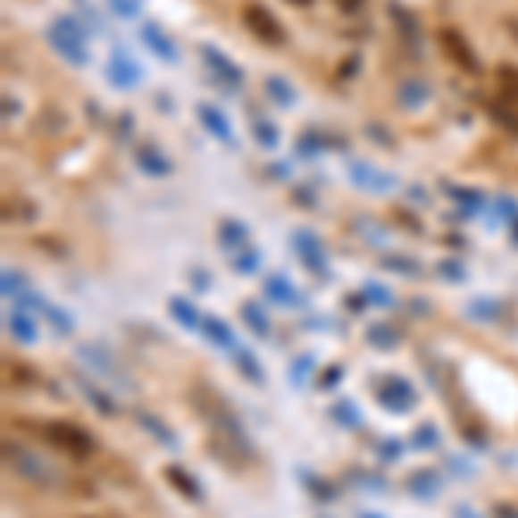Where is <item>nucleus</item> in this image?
<instances>
[{"instance_id": "obj_1", "label": "nucleus", "mask_w": 518, "mask_h": 518, "mask_svg": "<svg viewBox=\"0 0 518 518\" xmlns=\"http://www.w3.org/2000/svg\"><path fill=\"white\" fill-rule=\"evenodd\" d=\"M190 401H194L197 414L211 425V439H214V449H218V453H232L235 460H246V464L256 460V446L249 439V432L242 429L238 414H235L214 390L197 384V388L190 390Z\"/></svg>"}, {"instance_id": "obj_2", "label": "nucleus", "mask_w": 518, "mask_h": 518, "mask_svg": "<svg viewBox=\"0 0 518 518\" xmlns=\"http://www.w3.org/2000/svg\"><path fill=\"white\" fill-rule=\"evenodd\" d=\"M38 436H42L46 446L73 456V460H90L97 453V439L83 425H77V422H42Z\"/></svg>"}, {"instance_id": "obj_3", "label": "nucleus", "mask_w": 518, "mask_h": 518, "mask_svg": "<svg viewBox=\"0 0 518 518\" xmlns=\"http://www.w3.org/2000/svg\"><path fill=\"white\" fill-rule=\"evenodd\" d=\"M4 464L35 488H59V480H63V473L49 460H42V453H31V449L14 446V442H4Z\"/></svg>"}, {"instance_id": "obj_4", "label": "nucleus", "mask_w": 518, "mask_h": 518, "mask_svg": "<svg viewBox=\"0 0 518 518\" xmlns=\"http://www.w3.org/2000/svg\"><path fill=\"white\" fill-rule=\"evenodd\" d=\"M77 360L83 363L90 373H97V377H104V380H111L114 388H129V390L135 388V380L121 370L118 356H114L107 346H101V342H79Z\"/></svg>"}, {"instance_id": "obj_5", "label": "nucleus", "mask_w": 518, "mask_h": 518, "mask_svg": "<svg viewBox=\"0 0 518 518\" xmlns=\"http://www.w3.org/2000/svg\"><path fill=\"white\" fill-rule=\"evenodd\" d=\"M49 46L59 52L63 59H70L73 66H87V63H90L87 38H83V31L77 28V21H70V18H59V21L49 28Z\"/></svg>"}, {"instance_id": "obj_6", "label": "nucleus", "mask_w": 518, "mask_h": 518, "mask_svg": "<svg viewBox=\"0 0 518 518\" xmlns=\"http://www.w3.org/2000/svg\"><path fill=\"white\" fill-rule=\"evenodd\" d=\"M373 394H377V405L388 408L390 414H408L418 405V390L405 377H380L373 384Z\"/></svg>"}, {"instance_id": "obj_7", "label": "nucleus", "mask_w": 518, "mask_h": 518, "mask_svg": "<svg viewBox=\"0 0 518 518\" xmlns=\"http://www.w3.org/2000/svg\"><path fill=\"white\" fill-rule=\"evenodd\" d=\"M439 46H442V52L464 70V73H470V77H477L484 66H480V55L473 52V46L466 42V35L464 31H456V28H442L439 31Z\"/></svg>"}, {"instance_id": "obj_8", "label": "nucleus", "mask_w": 518, "mask_h": 518, "mask_svg": "<svg viewBox=\"0 0 518 518\" xmlns=\"http://www.w3.org/2000/svg\"><path fill=\"white\" fill-rule=\"evenodd\" d=\"M242 21L246 28L256 35L259 42H266V46H284V25L266 11V7H259V4H246L242 7Z\"/></svg>"}, {"instance_id": "obj_9", "label": "nucleus", "mask_w": 518, "mask_h": 518, "mask_svg": "<svg viewBox=\"0 0 518 518\" xmlns=\"http://www.w3.org/2000/svg\"><path fill=\"white\" fill-rule=\"evenodd\" d=\"M163 477L170 480V488L177 494H183L187 501H205V491H201V484H197V477L190 473V470H183L180 464H166L163 466Z\"/></svg>"}, {"instance_id": "obj_10", "label": "nucleus", "mask_w": 518, "mask_h": 518, "mask_svg": "<svg viewBox=\"0 0 518 518\" xmlns=\"http://www.w3.org/2000/svg\"><path fill=\"white\" fill-rule=\"evenodd\" d=\"M294 249H297V256L305 259V266L314 270V273H329V263H325V249H322V242L314 238L311 232H301L294 235Z\"/></svg>"}, {"instance_id": "obj_11", "label": "nucleus", "mask_w": 518, "mask_h": 518, "mask_svg": "<svg viewBox=\"0 0 518 518\" xmlns=\"http://www.w3.org/2000/svg\"><path fill=\"white\" fill-rule=\"evenodd\" d=\"M405 488H408V494L418 497V501H432V497H439L442 494V477L436 470H414L412 477L405 480Z\"/></svg>"}, {"instance_id": "obj_12", "label": "nucleus", "mask_w": 518, "mask_h": 518, "mask_svg": "<svg viewBox=\"0 0 518 518\" xmlns=\"http://www.w3.org/2000/svg\"><path fill=\"white\" fill-rule=\"evenodd\" d=\"M201 55H205L207 70H211L214 77L225 79L229 87H238V83H242V70L235 66V63H232V59H229V55H221V52L211 49V46H205V49H201Z\"/></svg>"}, {"instance_id": "obj_13", "label": "nucleus", "mask_w": 518, "mask_h": 518, "mask_svg": "<svg viewBox=\"0 0 518 518\" xmlns=\"http://www.w3.org/2000/svg\"><path fill=\"white\" fill-rule=\"evenodd\" d=\"M7 332L14 336V342L31 346V342L38 338V325H35V318H31L25 308H14V311H7Z\"/></svg>"}, {"instance_id": "obj_14", "label": "nucleus", "mask_w": 518, "mask_h": 518, "mask_svg": "<svg viewBox=\"0 0 518 518\" xmlns=\"http://www.w3.org/2000/svg\"><path fill=\"white\" fill-rule=\"evenodd\" d=\"M201 332H205V338L214 346V349H229L232 353L235 346H238V338H235V332L221 322V318H214V314H205V322H201Z\"/></svg>"}, {"instance_id": "obj_15", "label": "nucleus", "mask_w": 518, "mask_h": 518, "mask_svg": "<svg viewBox=\"0 0 518 518\" xmlns=\"http://www.w3.org/2000/svg\"><path fill=\"white\" fill-rule=\"evenodd\" d=\"M135 422L142 425V432H149L155 442H163L166 449H177L180 446V439H177V432L173 429H166L163 425V418H155V414H149V412H135Z\"/></svg>"}, {"instance_id": "obj_16", "label": "nucleus", "mask_w": 518, "mask_h": 518, "mask_svg": "<svg viewBox=\"0 0 518 518\" xmlns=\"http://www.w3.org/2000/svg\"><path fill=\"white\" fill-rule=\"evenodd\" d=\"M232 360H235V370L249 380V384H266V373H263V363L246 349V346H235L232 349Z\"/></svg>"}, {"instance_id": "obj_17", "label": "nucleus", "mask_w": 518, "mask_h": 518, "mask_svg": "<svg viewBox=\"0 0 518 518\" xmlns=\"http://www.w3.org/2000/svg\"><path fill=\"white\" fill-rule=\"evenodd\" d=\"M263 294H266L270 301L284 305V308H290V305H301V294H297V290H294V284H290V280H284V277H266V284H263Z\"/></svg>"}, {"instance_id": "obj_18", "label": "nucleus", "mask_w": 518, "mask_h": 518, "mask_svg": "<svg viewBox=\"0 0 518 518\" xmlns=\"http://www.w3.org/2000/svg\"><path fill=\"white\" fill-rule=\"evenodd\" d=\"M107 77L114 87H135L138 79H142V70L131 63V59H121V55H114L111 59V66H107Z\"/></svg>"}, {"instance_id": "obj_19", "label": "nucleus", "mask_w": 518, "mask_h": 518, "mask_svg": "<svg viewBox=\"0 0 518 518\" xmlns=\"http://www.w3.org/2000/svg\"><path fill=\"white\" fill-rule=\"evenodd\" d=\"M77 388L83 390V397L90 401V408H94V412H101V414H114V412H118V405L107 397V390L94 388V384H90L83 373H77Z\"/></svg>"}, {"instance_id": "obj_20", "label": "nucleus", "mask_w": 518, "mask_h": 518, "mask_svg": "<svg viewBox=\"0 0 518 518\" xmlns=\"http://www.w3.org/2000/svg\"><path fill=\"white\" fill-rule=\"evenodd\" d=\"M38 311H42V318H46V322L52 325V332H55V336H70V332L77 329L73 314H70L66 308H59V305H49V301H42V308H38Z\"/></svg>"}, {"instance_id": "obj_21", "label": "nucleus", "mask_w": 518, "mask_h": 518, "mask_svg": "<svg viewBox=\"0 0 518 518\" xmlns=\"http://www.w3.org/2000/svg\"><path fill=\"white\" fill-rule=\"evenodd\" d=\"M366 342H370L373 349H384V353H390V349H397L401 336H397V329L388 325V322H373V325L366 329Z\"/></svg>"}, {"instance_id": "obj_22", "label": "nucleus", "mask_w": 518, "mask_h": 518, "mask_svg": "<svg viewBox=\"0 0 518 518\" xmlns=\"http://www.w3.org/2000/svg\"><path fill=\"white\" fill-rule=\"evenodd\" d=\"M353 180L360 183V187H370V190H388L394 187L388 173H380V170H373V166H366V163H353Z\"/></svg>"}, {"instance_id": "obj_23", "label": "nucleus", "mask_w": 518, "mask_h": 518, "mask_svg": "<svg viewBox=\"0 0 518 518\" xmlns=\"http://www.w3.org/2000/svg\"><path fill=\"white\" fill-rule=\"evenodd\" d=\"M242 322L253 329V336H259V338H266L270 336V318H266V311H263V305H256V301H246L242 305Z\"/></svg>"}, {"instance_id": "obj_24", "label": "nucleus", "mask_w": 518, "mask_h": 518, "mask_svg": "<svg viewBox=\"0 0 518 518\" xmlns=\"http://www.w3.org/2000/svg\"><path fill=\"white\" fill-rule=\"evenodd\" d=\"M142 38H146V46H149L159 59H166V63H173V59H177V46H173V42H170V38H166V35H163L155 25H146Z\"/></svg>"}, {"instance_id": "obj_25", "label": "nucleus", "mask_w": 518, "mask_h": 518, "mask_svg": "<svg viewBox=\"0 0 518 518\" xmlns=\"http://www.w3.org/2000/svg\"><path fill=\"white\" fill-rule=\"evenodd\" d=\"M201 121H205V129L211 131L214 138L232 142V129H229V121H225V114H221L218 107H207V104H201Z\"/></svg>"}, {"instance_id": "obj_26", "label": "nucleus", "mask_w": 518, "mask_h": 518, "mask_svg": "<svg viewBox=\"0 0 518 518\" xmlns=\"http://www.w3.org/2000/svg\"><path fill=\"white\" fill-rule=\"evenodd\" d=\"M170 314H173V322H180L183 329H201V322H205L201 311L183 297H170Z\"/></svg>"}, {"instance_id": "obj_27", "label": "nucleus", "mask_w": 518, "mask_h": 518, "mask_svg": "<svg viewBox=\"0 0 518 518\" xmlns=\"http://www.w3.org/2000/svg\"><path fill=\"white\" fill-rule=\"evenodd\" d=\"M397 101L405 104V107H418V104L429 101V87L418 83V79H405L401 90H397Z\"/></svg>"}, {"instance_id": "obj_28", "label": "nucleus", "mask_w": 518, "mask_h": 518, "mask_svg": "<svg viewBox=\"0 0 518 518\" xmlns=\"http://www.w3.org/2000/svg\"><path fill=\"white\" fill-rule=\"evenodd\" d=\"M332 418H336L338 425H346V429H360V425H363V414H360V408H356L353 401H346V397H342V401H336V405H332Z\"/></svg>"}, {"instance_id": "obj_29", "label": "nucleus", "mask_w": 518, "mask_h": 518, "mask_svg": "<svg viewBox=\"0 0 518 518\" xmlns=\"http://www.w3.org/2000/svg\"><path fill=\"white\" fill-rule=\"evenodd\" d=\"M311 370H314V356H297V360L290 363V370H287V380L294 384V388H305L308 384V377H311Z\"/></svg>"}, {"instance_id": "obj_30", "label": "nucleus", "mask_w": 518, "mask_h": 518, "mask_svg": "<svg viewBox=\"0 0 518 518\" xmlns=\"http://www.w3.org/2000/svg\"><path fill=\"white\" fill-rule=\"evenodd\" d=\"M138 163H142V170H149L153 177H166V173L173 170V166H170V159H163L155 149H138Z\"/></svg>"}, {"instance_id": "obj_31", "label": "nucleus", "mask_w": 518, "mask_h": 518, "mask_svg": "<svg viewBox=\"0 0 518 518\" xmlns=\"http://www.w3.org/2000/svg\"><path fill=\"white\" fill-rule=\"evenodd\" d=\"M442 442V436H439V429L436 425H414V436H412V446L414 449H436Z\"/></svg>"}, {"instance_id": "obj_32", "label": "nucleus", "mask_w": 518, "mask_h": 518, "mask_svg": "<svg viewBox=\"0 0 518 518\" xmlns=\"http://www.w3.org/2000/svg\"><path fill=\"white\" fill-rule=\"evenodd\" d=\"M28 290V280L25 273H14V270H4V297H14V301H21Z\"/></svg>"}, {"instance_id": "obj_33", "label": "nucleus", "mask_w": 518, "mask_h": 518, "mask_svg": "<svg viewBox=\"0 0 518 518\" xmlns=\"http://www.w3.org/2000/svg\"><path fill=\"white\" fill-rule=\"evenodd\" d=\"M390 18H394V25L405 31V38H418V21L412 18V11H405L401 4H390Z\"/></svg>"}, {"instance_id": "obj_34", "label": "nucleus", "mask_w": 518, "mask_h": 518, "mask_svg": "<svg viewBox=\"0 0 518 518\" xmlns=\"http://www.w3.org/2000/svg\"><path fill=\"white\" fill-rule=\"evenodd\" d=\"M266 90H270V97H273V101L284 104V107H290V104H294V87H290L287 79L270 77V79H266Z\"/></svg>"}, {"instance_id": "obj_35", "label": "nucleus", "mask_w": 518, "mask_h": 518, "mask_svg": "<svg viewBox=\"0 0 518 518\" xmlns=\"http://www.w3.org/2000/svg\"><path fill=\"white\" fill-rule=\"evenodd\" d=\"M470 318H477V322H494L497 318V301H484V297H477V301H470Z\"/></svg>"}, {"instance_id": "obj_36", "label": "nucleus", "mask_w": 518, "mask_h": 518, "mask_svg": "<svg viewBox=\"0 0 518 518\" xmlns=\"http://www.w3.org/2000/svg\"><path fill=\"white\" fill-rule=\"evenodd\" d=\"M253 135H256V142L263 149H277V142H280V131L273 129L270 121H256L253 125Z\"/></svg>"}, {"instance_id": "obj_37", "label": "nucleus", "mask_w": 518, "mask_h": 518, "mask_svg": "<svg viewBox=\"0 0 518 518\" xmlns=\"http://www.w3.org/2000/svg\"><path fill=\"white\" fill-rule=\"evenodd\" d=\"M218 238H221V246H229V249H232V246H242V242H246V225H238V221H221V235H218Z\"/></svg>"}, {"instance_id": "obj_38", "label": "nucleus", "mask_w": 518, "mask_h": 518, "mask_svg": "<svg viewBox=\"0 0 518 518\" xmlns=\"http://www.w3.org/2000/svg\"><path fill=\"white\" fill-rule=\"evenodd\" d=\"M301 477H305V488H308L311 494H318L322 501H332V497H336V491H332V488H329L322 477H314L311 470H301Z\"/></svg>"}, {"instance_id": "obj_39", "label": "nucleus", "mask_w": 518, "mask_h": 518, "mask_svg": "<svg viewBox=\"0 0 518 518\" xmlns=\"http://www.w3.org/2000/svg\"><path fill=\"white\" fill-rule=\"evenodd\" d=\"M384 266L394 270V273H405V277H418V273H422V266H418L414 259H408V256H388L384 259Z\"/></svg>"}, {"instance_id": "obj_40", "label": "nucleus", "mask_w": 518, "mask_h": 518, "mask_svg": "<svg viewBox=\"0 0 518 518\" xmlns=\"http://www.w3.org/2000/svg\"><path fill=\"white\" fill-rule=\"evenodd\" d=\"M363 297H366L370 305H377V308H388L390 305V294L384 290V284H373V280L363 284Z\"/></svg>"}, {"instance_id": "obj_41", "label": "nucleus", "mask_w": 518, "mask_h": 518, "mask_svg": "<svg viewBox=\"0 0 518 518\" xmlns=\"http://www.w3.org/2000/svg\"><path fill=\"white\" fill-rule=\"evenodd\" d=\"M401 456H405V442L401 439L380 442V460H384V464H394V460H401Z\"/></svg>"}, {"instance_id": "obj_42", "label": "nucleus", "mask_w": 518, "mask_h": 518, "mask_svg": "<svg viewBox=\"0 0 518 518\" xmlns=\"http://www.w3.org/2000/svg\"><path fill=\"white\" fill-rule=\"evenodd\" d=\"M107 4H111V11L118 18H135L142 11V0H107Z\"/></svg>"}, {"instance_id": "obj_43", "label": "nucleus", "mask_w": 518, "mask_h": 518, "mask_svg": "<svg viewBox=\"0 0 518 518\" xmlns=\"http://www.w3.org/2000/svg\"><path fill=\"white\" fill-rule=\"evenodd\" d=\"M232 266L238 273H253L259 266V253H253V249L249 253H238V256H232Z\"/></svg>"}, {"instance_id": "obj_44", "label": "nucleus", "mask_w": 518, "mask_h": 518, "mask_svg": "<svg viewBox=\"0 0 518 518\" xmlns=\"http://www.w3.org/2000/svg\"><path fill=\"white\" fill-rule=\"evenodd\" d=\"M449 194H453L456 201H464L466 207H480V205H484V194H477V190H464V187H449Z\"/></svg>"}, {"instance_id": "obj_45", "label": "nucleus", "mask_w": 518, "mask_h": 518, "mask_svg": "<svg viewBox=\"0 0 518 518\" xmlns=\"http://www.w3.org/2000/svg\"><path fill=\"white\" fill-rule=\"evenodd\" d=\"M439 270H442V277H449V280H464L466 277V270L460 263H442Z\"/></svg>"}, {"instance_id": "obj_46", "label": "nucleus", "mask_w": 518, "mask_h": 518, "mask_svg": "<svg viewBox=\"0 0 518 518\" xmlns=\"http://www.w3.org/2000/svg\"><path fill=\"white\" fill-rule=\"evenodd\" d=\"M338 377H342V366H329V373H325V377H322L318 384H322V388H336Z\"/></svg>"}, {"instance_id": "obj_47", "label": "nucleus", "mask_w": 518, "mask_h": 518, "mask_svg": "<svg viewBox=\"0 0 518 518\" xmlns=\"http://www.w3.org/2000/svg\"><path fill=\"white\" fill-rule=\"evenodd\" d=\"M453 518H484V515H480L473 505H456V508H453Z\"/></svg>"}, {"instance_id": "obj_48", "label": "nucleus", "mask_w": 518, "mask_h": 518, "mask_svg": "<svg viewBox=\"0 0 518 518\" xmlns=\"http://www.w3.org/2000/svg\"><path fill=\"white\" fill-rule=\"evenodd\" d=\"M336 7L338 11H346V14H356L363 7V0H336Z\"/></svg>"}, {"instance_id": "obj_49", "label": "nucleus", "mask_w": 518, "mask_h": 518, "mask_svg": "<svg viewBox=\"0 0 518 518\" xmlns=\"http://www.w3.org/2000/svg\"><path fill=\"white\" fill-rule=\"evenodd\" d=\"M494 515L497 518H518V508L515 505H494Z\"/></svg>"}, {"instance_id": "obj_50", "label": "nucleus", "mask_w": 518, "mask_h": 518, "mask_svg": "<svg viewBox=\"0 0 518 518\" xmlns=\"http://www.w3.org/2000/svg\"><path fill=\"white\" fill-rule=\"evenodd\" d=\"M360 518H384V515H380V512H363Z\"/></svg>"}, {"instance_id": "obj_51", "label": "nucleus", "mask_w": 518, "mask_h": 518, "mask_svg": "<svg viewBox=\"0 0 518 518\" xmlns=\"http://www.w3.org/2000/svg\"><path fill=\"white\" fill-rule=\"evenodd\" d=\"M290 4H297V7H308V4H314V0H290Z\"/></svg>"}, {"instance_id": "obj_52", "label": "nucleus", "mask_w": 518, "mask_h": 518, "mask_svg": "<svg viewBox=\"0 0 518 518\" xmlns=\"http://www.w3.org/2000/svg\"><path fill=\"white\" fill-rule=\"evenodd\" d=\"M515 238H518V225H515Z\"/></svg>"}]
</instances>
